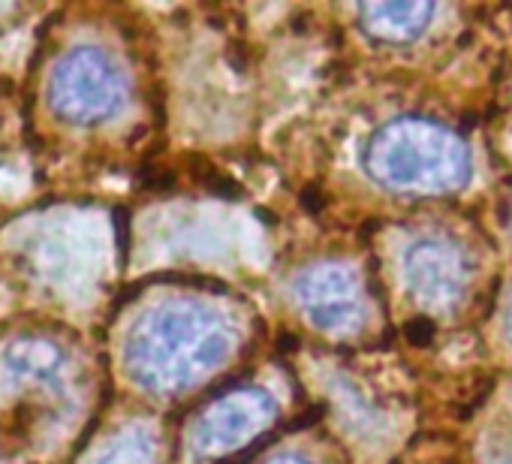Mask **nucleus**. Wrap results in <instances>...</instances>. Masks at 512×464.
<instances>
[{
  "instance_id": "obj_1",
  "label": "nucleus",
  "mask_w": 512,
  "mask_h": 464,
  "mask_svg": "<svg viewBox=\"0 0 512 464\" xmlns=\"http://www.w3.org/2000/svg\"><path fill=\"white\" fill-rule=\"evenodd\" d=\"M235 347V320L205 302L172 299L136 320L124 344L127 374L151 392H178L211 374Z\"/></svg>"
},
{
  "instance_id": "obj_2",
  "label": "nucleus",
  "mask_w": 512,
  "mask_h": 464,
  "mask_svg": "<svg viewBox=\"0 0 512 464\" xmlns=\"http://www.w3.org/2000/svg\"><path fill=\"white\" fill-rule=\"evenodd\" d=\"M365 172L401 193L461 190L473 175L467 142L428 118H395L371 133L362 151Z\"/></svg>"
},
{
  "instance_id": "obj_3",
  "label": "nucleus",
  "mask_w": 512,
  "mask_h": 464,
  "mask_svg": "<svg viewBox=\"0 0 512 464\" xmlns=\"http://www.w3.org/2000/svg\"><path fill=\"white\" fill-rule=\"evenodd\" d=\"M124 73L118 64L94 46L67 52L49 79V106L67 124H100L124 106Z\"/></svg>"
},
{
  "instance_id": "obj_4",
  "label": "nucleus",
  "mask_w": 512,
  "mask_h": 464,
  "mask_svg": "<svg viewBox=\"0 0 512 464\" xmlns=\"http://www.w3.org/2000/svg\"><path fill=\"white\" fill-rule=\"evenodd\" d=\"M278 416L275 398L266 389L238 386L217 395L190 428V449L196 455H226L256 437Z\"/></svg>"
},
{
  "instance_id": "obj_5",
  "label": "nucleus",
  "mask_w": 512,
  "mask_h": 464,
  "mask_svg": "<svg viewBox=\"0 0 512 464\" xmlns=\"http://www.w3.org/2000/svg\"><path fill=\"white\" fill-rule=\"evenodd\" d=\"M404 284L422 308L452 311L467 293L470 263L455 242L422 236L404 251Z\"/></svg>"
},
{
  "instance_id": "obj_6",
  "label": "nucleus",
  "mask_w": 512,
  "mask_h": 464,
  "mask_svg": "<svg viewBox=\"0 0 512 464\" xmlns=\"http://www.w3.org/2000/svg\"><path fill=\"white\" fill-rule=\"evenodd\" d=\"M308 320L326 332H350L362 323L359 281L347 266H314L293 284Z\"/></svg>"
},
{
  "instance_id": "obj_7",
  "label": "nucleus",
  "mask_w": 512,
  "mask_h": 464,
  "mask_svg": "<svg viewBox=\"0 0 512 464\" xmlns=\"http://www.w3.org/2000/svg\"><path fill=\"white\" fill-rule=\"evenodd\" d=\"M4 374L13 383H31V386H55L61 383L67 371V353L58 341L43 335H22L13 344H7L0 356Z\"/></svg>"
},
{
  "instance_id": "obj_8",
  "label": "nucleus",
  "mask_w": 512,
  "mask_h": 464,
  "mask_svg": "<svg viewBox=\"0 0 512 464\" xmlns=\"http://www.w3.org/2000/svg\"><path fill=\"white\" fill-rule=\"evenodd\" d=\"M434 4L422 0H401V4H365L359 7L362 28L386 43H413L419 40L434 19Z\"/></svg>"
},
{
  "instance_id": "obj_9",
  "label": "nucleus",
  "mask_w": 512,
  "mask_h": 464,
  "mask_svg": "<svg viewBox=\"0 0 512 464\" xmlns=\"http://www.w3.org/2000/svg\"><path fill=\"white\" fill-rule=\"evenodd\" d=\"M97 464H157V443L148 431L130 428L106 443Z\"/></svg>"
},
{
  "instance_id": "obj_10",
  "label": "nucleus",
  "mask_w": 512,
  "mask_h": 464,
  "mask_svg": "<svg viewBox=\"0 0 512 464\" xmlns=\"http://www.w3.org/2000/svg\"><path fill=\"white\" fill-rule=\"evenodd\" d=\"M272 464H308L305 458H293V455H284V458H278V461H272Z\"/></svg>"
},
{
  "instance_id": "obj_11",
  "label": "nucleus",
  "mask_w": 512,
  "mask_h": 464,
  "mask_svg": "<svg viewBox=\"0 0 512 464\" xmlns=\"http://www.w3.org/2000/svg\"><path fill=\"white\" fill-rule=\"evenodd\" d=\"M506 332L512 335V305H509V320H506Z\"/></svg>"
}]
</instances>
